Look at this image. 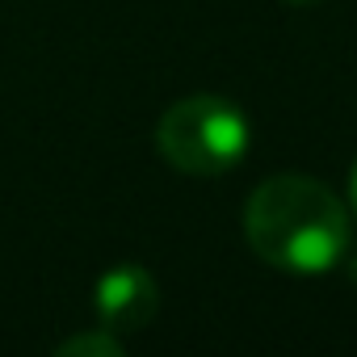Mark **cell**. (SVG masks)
Segmentation results:
<instances>
[{
    "label": "cell",
    "instance_id": "1",
    "mask_svg": "<svg viewBox=\"0 0 357 357\" xmlns=\"http://www.w3.org/2000/svg\"><path fill=\"white\" fill-rule=\"evenodd\" d=\"M244 236L261 261L286 273H328L349 248V211L315 176L282 172L252 190Z\"/></svg>",
    "mask_w": 357,
    "mask_h": 357
},
{
    "label": "cell",
    "instance_id": "2",
    "mask_svg": "<svg viewBox=\"0 0 357 357\" xmlns=\"http://www.w3.org/2000/svg\"><path fill=\"white\" fill-rule=\"evenodd\" d=\"M160 155L190 176H219L248 151V118L240 105L215 93L176 101L155 130Z\"/></svg>",
    "mask_w": 357,
    "mask_h": 357
},
{
    "label": "cell",
    "instance_id": "3",
    "mask_svg": "<svg viewBox=\"0 0 357 357\" xmlns=\"http://www.w3.org/2000/svg\"><path fill=\"white\" fill-rule=\"evenodd\" d=\"M93 307H97L101 328H109V332L147 328V324L155 319V307H160L155 278H151L143 265H118V269H109V273L97 282Z\"/></svg>",
    "mask_w": 357,
    "mask_h": 357
},
{
    "label": "cell",
    "instance_id": "4",
    "mask_svg": "<svg viewBox=\"0 0 357 357\" xmlns=\"http://www.w3.org/2000/svg\"><path fill=\"white\" fill-rule=\"evenodd\" d=\"M59 353H72V357H84V353H93V357H122V344L114 340L109 328H101V332H84V336L63 340Z\"/></svg>",
    "mask_w": 357,
    "mask_h": 357
},
{
    "label": "cell",
    "instance_id": "5",
    "mask_svg": "<svg viewBox=\"0 0 357 357\" xmlns=\"http://www.w3.org/2000/svg\"><path fill=\"white\" fill-rule=\"evenodd\" d=\"M349 202H353V215H357V164H353V172H349Z\"/></svg>",
    "mask_w": 357,
    "mask_h": 357
},
{
    "label": "cell",
    "instance_id": "6",
    "mask_svg": "<svg viewBox=\"0 0 357 357\" xmlns=\"http://www.w3.org/2000/svg\"><path fill=\"white\" fill-rule=\"evenodd\" d=\"M349 278H353V286H357V257H353V265H349Z\"/></svg>",
    "mask_w": 357,
    "mask_h": 357
},
{
    "label": "cell",
    "instance_id": "7",
    "mask_svg": "<svg viewBox=\"0 0 357 357\" xmlns=\"http://www.w3.org/2000/svg\"><path fill=\"white\" fill-rule=\"evenodd\" d=\"M294 5H307V0H294Z\"/></svg>",
    "mask_w": 357,
    "mask_h": 357
}]
</instances>
